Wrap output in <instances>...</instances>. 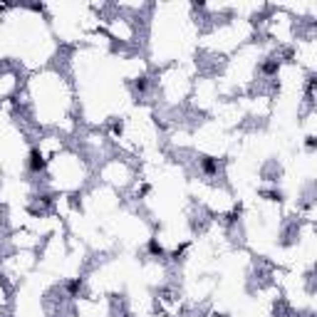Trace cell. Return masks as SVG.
Instances as JSON below:
<instances>
[{"mask_svg": "<svg viewBox=\"0 0 317 317\" xmlns=\"http://www.w3.org/2000/svg\"><path fill=\"white\" fill-rule=\"evenodd\" d=\"M45 164H47V161H45V154H42L40 149H33V151H30V171H33V174H40V171L45 169Z\"/></svg>", "mask_w": 317, "mask_h": 317, "instance_id": "cell-1", "label": "cell"}]
</instances>
